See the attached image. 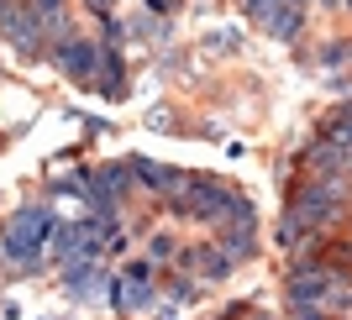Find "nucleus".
Segmentation results:
<instances>
[{"label":"nucleus","mask_w":352,"mask_h":320,"mask_svg":"<svg viewBox=\"0 0 352 320\" xmlns=\"http://www.w3.org/2000/svg\"><path fill=\"white\" fill-rule=\"evenodd\" d=\"M95 63H100V47L85 43V37H74V43L58 47V69L69 73V79H89V73H95Z\"/></svg>","instance_id":"1"},{"label":"nucleus","mask_w":352,"mask_h":320,"mask_svg":"<svg viewBox=\"0 0 352 320\" xmlns=\"http://www.w3.org/2000/svg\"><path fill=\"white\" fill-rule=\"evenodd\" d=\"M121 310H147L153 305V284H147V268H126V278L116 284Z\"/></svg>","instance_id":"2"}]
</instances>
